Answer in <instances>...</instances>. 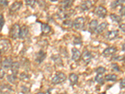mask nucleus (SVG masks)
I'll return each instance as SVG.
<instances>
[{"label":"nucleus","instance_id":"nucleus-7","mask_svg":"<svg viewBox=\"0 0 125 94\" xmlns=\"http://www.w3.org/2000/svg\"><path fill=\"white\" fill-rule=\"evenodd\" d=\"M93 55L91 51H88V50H85L83 51V54L81 55V59H82L83 61L86 63V64H88L91 61V59H93Z\"/></svg>","mask_w":125,"mask_h":94},{"label":"nucleus","instance_id":"nucleus-23","mask_svg":"<svg viewBox=\"0 0 125 94\" xmlns=\"http://www.w3.org/2000/svg\"><path fill=\"white\" fill-rule=\"evenodd\" d=\"M109 17L113 22H115L116 23H119L122 22V18L120 16H118L116 14H114V13L110 14Z\"/></svg>","mask_w":125,"mask_h":94},{"label":"nucleus","instance_id":"nucleus-3","mask_svg":"<svg viewBox=\"0 0 125 94\" xmlns=\"http://www.w3.org/2000/svg\"><path fill=\"white\" fill-rule=\"evenodd\" d=\"M107 13H108V12H107L106 9L104 6H101V5L96 6L94 10V14L100 18H104L106 16Z\"/></svg>","mask_w":125,"mask_h":94},{"label":"nucleus","instance_id":"nucleus-1","mask_svg":"<svg viewBox=\"0 0 125 94\" xmlns=\"http://www.w3.org/2000/svg\"><path fill=\"white\" fill-rule=\"evenodd\" d=\"M66 75L64 74V73L61 72V71H57L54 77H53V78L51 79V83L53 85L60 84L61 83L66 81Z\"/></svg>","mask_w":125,"mask_h":94},{"label":"nucleus","instance_id":"nucleus-2","mask_svg":"<svg viewBox=\"0 0 125 94\" xmlns=\"http://www.w3.org/2000/svg\"><path fill=\"white\" fill-rule=\"evenodd\" d=\"M20 26L18 23H15L12 26L10 30V36L13 40H16L18 38H19V35H20Z\"/></svg>","mask_w":125,"mask_h":94},{"label":"nucleus","instance_id":"nucleus-38","mask_svg":"<svg viewBox=\"0 0 125 94\" xmlns=\"http://www.w3.org/2000/svg\"><path fill=\"white\" fill-rule=\"evenodd\" d=\"M119 13L121 16H125V6H122L121 8L119 10Z\"/></svg>","mask_w":125,"mask_h":94},{"label":"nucleus","instance_id":"nucleus-19","mask_svg":"<svg viewBox=\"0 0 125 94\" xmlns=\"http://www.w3.org/2000/svg\"><path fill=\"white\" fill-rule=\"evenodd\" d=\"M98 26V22L96 20H91V22L89 23V30L90 32L93 33L95 31Z\"/></svg>","mask_w":125,"mask_h":94},{"label":"nucleus","instance_id":"nucleus-30","mask_svg":"<svg viewBox=\"0 0 125 94\" xmlns=\"http://www.w3.org/2000/svg\"><path fill=\"white\" fill-rule=\"evenodd\" d=\"M125 59V56H114L112 58L113 60H115V61H121L123 60H124Z\"/></svg>","mask_w":125,"mask_h":94},{"label":"nucleus","instance_id":"nucleus-22","mask_svg":"<svg viewBox=\"0 0 125 94\" xmlns=\"http://www.w3.org/2000/svg\"><path fill=\"white\" fill-rule=\"evenodd\" d=\"M108 24L106 22H104V23H101V24H99L98 26V28L96 30L95 32L97 33V34H100L104 31V30H106L107 27H108Z\"/></svg>","mask_w":125,"mask_h":94},{"label":"nucleus","instance_id":"nucleus-13","mask_svg":"<svg viewBox=\"0 0 125 94\" xmlns=\"http://www.w3.org/2000/svg\"><path fill=\"white\" fill-rule=\"evenodd\" d=\"M73 3H74V1H71V0H70V1H67V0L62 1L60 3V9H61V10H65L66 9L70 8L73 5Z\"/></svg>","mask_w":125,"mask_h":94},{"label":"nucleus","instance_id":"nucleus-32","mask_svg":"<svg viewBox=\"0 0 125 94\" xmlns=\"http://www.w3.org/2000/svg\"><path fill=\"white\" fill-rule=\"evenodd\" d=\"M111 68L113 70L115 71H120V68H119V65L116 63H111Z\"/></svg>","mask_w":125,"mask_h":94},{"label":"nucleus","instance_id":"nucleus-6","mask_svg":"<svg viewBox=\"0 0 125 94\" xmlns=\"http://www.w3.org/2000/svg\"><path fill=\"white\" fill-rule=\"evenodd\" d=\"M46 58V53H45L43 50H40L35 54L34 61L38 64H41L45 60Z\"/></svg>","mask_w":125,"mask_h":94},{"label":"nucleus","instance_id":"nucleus-39","mask_svg":"<svg viewBox=\"0 0 125 94\" xmlns=\"http://www.w3.org/2000/svg\"><path fill=\"white\" fill-rule=\"evenodd\" d=\"M21 88H22V92H23L24 94H28V93L29 92V88H28L27 87L23 86Z\"/></svg>","mask_w":125,"mask_h":94},{"label":"nucleus","instance_id":"nucleus-12","mask_svg":"<svg viewBox=\"0 0 125 94\" xmlns=\"http://www.w3.org/2000/svg\"><path fill=\"white\" fill-rule=\"evenodd\" d=\"M72 52V57L71 59L74 61H78L81 58V54L80 50L76 48H73L71 50Z\"/></svg>","mask_w":125,"mask_h":94},{"label":"nucleus","instance_id":"nucleus-9","mask_svg":"<svg viewBox=\"0 0 125 94\" xmlns=\"http://www.w3.org/2000/svg\"><path fill=\"white\" fill-rule=\"evenodd\" d=\"M23 5V3L20 1H15L10 6V13L13 14L16 12H18L20 8H21Z\"/></svg>","mask_w":125,"mask_h":94},{"label":"nucleus","instance_id":"nucleus-24","mask_svg":"<svg viewBox=\"0 0 125 94\" xmlns=\"http://www.w3.org/2000/svg\"><path fill=\"white\" fill-rule=\"evenodd\" d=\"M104 79L106 82H115L117 79V75L115 74L106 75Z\"/></svg>","mask_w":125,"mask_h":94},{"label":"nucleus","instance_id":"nucleus-15","mask_svg":"<svg viewBox=\"0 0 125 94\" xmlns=\"http://www.w3.org/2000/svg\"><path fill=\"white\" fill-rule=\"evenodd\" d=\"M10 41L7 40H1V53H5L8 50L10 47Z\"/></svg>","mask_w":125,"mask_h":94},{"label":"nucleus","instance_id":"nucleus-29","mask_svg":"<svg viewBox=\"0 0 125 94\" xmlns=\"http://www.w3.org/2000/svg\"><path fill=\"white\" fill-rule=\"evenodd\" d=\"M36 3V1H32V0H28V1H25V4L27 6H30L31 8H34L35 3Z\"/></svg>","mask_w":125,"mask_h":94},{"label":"nucleus","instance_id":"nucleus-44","mask_svg":"<svg viewBox=\"0 0 125 94\" xmlns=\"http://www.w3.org/2000/svg\"><path fill=\"white\" fill-rule=\"evenodd\" d=\"M45 94L43 92H39V93H37V94Z\"/></svg>","mask_w":125,"mask_h":94},{"label":"nucleus","instance_id":"nucleus-28","mask_svg":"<svg viewBox=\"0 0 125 94\" xmlns=\"http://www.w3.org/2000/svg\"><path fill=\"white\" fill-rule=\"evenodd\" d=\"M94 80H95L98 83L101 85H103L104 84V79L102 77H100V75H97L95 77V78H94Z\"/></svg>","mask_w":125,"mask_h":94},{"label":"nucleus","instance_id":"nucleus-45","mask_svg":"<svg viewBox=\"0 0 125 94\" xmlns=\"http://www.w3.org/2000/svg\"><path fill=\"white\" fill-rule=\"evenodd\" d=\"M99 94H106V92H101V93H100Z\"/></svg>","mask_w":125,"mask_h":94},{"label":"nucleus","instance_id":"nucleus-37","mask_svg":"<svg viewBox=\"0 0 125 94\" xmlns=\"http://www.w3.org/2000/svg\"><path fill=\"white\" fill-rule=\"evenodd\" d=\"M0 4H1V6H3V7H6L8 5V1H6V0H1L0 1Z\"/></svg>","mask_w":125,"mask_h":94},{"label":"nucleus","instance_id":"nucleus-16","mask_svg":"<svg viewBox=\"0 0 125 94\" xmlns=\"http://www.w3.org/2000/svg\"><path fill=\"white\" fill-rule=\"evenodd\" d=\"M68 79L70 83V85L73 86L78 83L79 77H78V76L76 74H75L74 73H70L69 75Z\"/></svg>","mask_w":125,"mask_h":94},{"label":"nucleus","instance_id":"nucleus-10","mask_svg":"<svg viewBox=\"0 0 125 94\" xmlns=\"http://www.w3.org/2000/svg\"><path fill=\"white\" fill-rule=\"evenodd\" d=\"M29 33V28L27 26L23 25L20 28V35H19V38L23 40L27 37Z\"/></svg>","mask_w":125,"mask_h":94},{"label":"nucleus","instance_id":"nucleus-35","mask_svg":"<svg viewBox=\"0 0 125 94\" xmlns=\"http://www.w3.org/2000/svg\"><path fill=\"white\" fill-rule=\"evenodd\" d=\"M74 45H81L82 44V40L81 37H74V41H73Z\"/></svg>","mask_w":125,"mask_h":94},{"label":"nucleus","instance_id":"nucleus-40","mask_svg":"<svg viewBox=\"0 0 125 94\" xmlns=\"http://www.w3.org/2000/svg\"><path fill=\"white\" fill-rule=\"evenodd\" d=\"M119 28L123 32H125V23H123V24H120Z\"/></svg>","mask_w":125,"mask_h":94},{"label":"nucleus","instance_id":"nucleus-43","mask_svg":"<svg viewBox=\"0 0 125 94\" xmlns=\"http://www.w3.org/2000/svg\"><path fill=\"white\" fill-rule=\"evenodd\" d=\"M122 51H125V43H123L122 45Z\"/></svg>","mask_w":125,"mask_h":94},{"label":"nucleus","instance_id":"nucleus-14","mask_svg":"<svg viewBox=\"0 0 125 94\" xmlns=\"http://www.w3.org/2000/svg\"><path fill=\"white\" fill-rule=\"evenodd\" d=\"M13 63V60L11 58H6L1 62V67L4 69H11Z\"/></svg>","mask_w":125,"mask_h":94},{"label":"nucleus","instance_id":"nucleus-26","mask_svg":"<svg viewBox=\"0 0 125 94\" xmlns=\"http://www.w3.org/2000/svg\"><path fill=\"white\" fill-rule=\"evenodd\" d=\"M6 78H7V80L9 82L14 84V83H15L16 80H17V77H16V75L11 74V75H7Z\"/></svg>","mask_w":125,"mask_h":94},{"label":"nucleus","instance_id":"nucleus-31","mask_svg":"<svg viewBox=\"0 0 125 94\" xmlns=\"http://www.w3.org/2000/svg\"><path fill=\"white\" fill-rule=\"evenodd\" d=\"M62 24H64L65 26H69V27H72L73 24V22L68 19V20H65V21L62 22Z\"/></svg>","mask_w":125,"mask_h":94},{"label":"nucleus","instance_id":"nucleus-47","mask_svg":"<svg viewBox=\"0 0 125 94\" xmlns=\"http://www.w3.org/2000/svg\"></svg>","mask_w":125,"mask_h":94},{"label":"nucleus","instance_id":"nucleus-27","mask_svg":"<svg viewBox=\"0 0 125 94\" xmlns=\"http://www.w3.org/2000/svg\"><path fill=\"white\" fill-rule=\"evenodd\" d=\"M106 70L104 67H99L98 68L95 69V72L98 75H101L106 72Z\"/></svg>","mask_w":125,"mask_h":94},{"label":"nucleus","instance_id":"nucleus-21","mask_svg":"<svg viewBox=\"0 0 125 94\" xmlns=\"http://www.w3.org/2000/svg\"><path fill=\"white\" fill-rule=\"evenodd\" d=\"M20 63L18 62V61L13 62L11 68V71L12 72V74L17 75L18 73V71H19V69H20Z\"/></svg>","mask_w":125,"mask_h":94},{"label":"nucleus","instance_id":"nucleus-5","mask_svg":"<svg viewBox=\"0 0 125 94\" xmlns=\"http://www.w3.org/2000/svg\"><path fill=\"white\" fill-rule=\"evenodd\" d=\"M119 35V31L118 30H112V31H106L104 34V38L107 40L111 41L113 40L116 38Z\"/></svg>","mask_w":125,"mask_h":94},{"label":"nucleus","instance_id":"nucleus-8","mask_svg":"<svg viewBox=\"0 0 125 94\" xmlns=\"http://www.w3.org/2000/svg\"><path fill=\"white\" fill-rule=\"evenodd\" d=\"M117 48L115 47H109L104 50L102 55L104 57H109V56L113 55L115 53H116Z\"/></svg>","mask_w":125,"mask_h":94},{"label":"nucleus","instance_id":"nucleus-46","mask_svg":"<svg viewBox=\"0 0 125 94\" xmlns=\"http://www.w3.org/2000/svg\"><path fill=\"white\" fill-rule=\"evenodd\" d=\"M50 1H52V2H56L57 0H50Z\"/></svg>","mask_w":125,"mask_h":94},{"label":"nucleus","instance_id":"nucleus-25","mask_svg":"<svg viewBox=\"0 0 125 94\" xmlns=\"http://www.w3.org/2000/svg\"><path fill=\"white\" fill-rule=\"evenodd\" d=\"M125 3V1H122V0H119V1H114L111 2L110 4V7L112 9H115L118 6H120L121 4Z\"/></svg>","mask_w":125,"mask_h":94},{"label":"nucleus","instance_id":"nucleus-11","mask_svg":"<svg viewBox=\"0 0 125 94\" xmlns=\"http://www.w3.org/2000/svg\"><path fill=\"white\" fill-rule=\"evenodd\" d=\"M92 3L90 1H83L80 5V8L81 12H86L91 9L92 7Z\"/></svg>","mask_w":125,"mask_h":94},{"label":"nucleus","instance_id":"nucleus-33","mask_svg":"<svg viewBox=\"0 0 125 94\" xmlns=\"http://www.w3.org/2000/svg\"><path fill=\"white\" fill-rule=\"evenodd\" d=\"M29 78H30L29 75H28L27 74H26L25 73H21L20 74V79L21 80H22V81L25 80H28Z\"/></svg>","mask_w":125,"mask_h":94},{"label":"nucleus","instance_id":"nucleus-17","mask_svg":"<svg viewBox=\"0 0 125 94\" xmlns=\"http://www.w3.org/2000/svg\"><path fill=\"white\" fill-rule=\"evenodd\" d=\"M41 23V31L42 33L44 35L48 34L51 32V28L48 24L44 23Z\"/></svg>","mask_w":125,"mask_h":94},{"label":"nucleus","instance_id":"nucleus-34","mask_svg":"<svg viewBox=\"0 0 125 94\" xmlns=\"http://www.w3.org/2000/svg\"><path fill=\"white\" fill-rule=\"evenodd\" d=\"M4 23H5V20H4L3 14H1V16H0V29H1V30H2V28H3V26H4Z\"/></svg>","mask_w":125,"mask_h":94},{"label":"nucleus","instance_id":"nucleus-18","mask_svg":"<svg viewBox=\"0 0 125 94\" xmlns=\"http://www.w3.org/2000/svg\"><path fill=\"white\" fill-rule=\"evenodd\" d=\"M12 91V88L10 85L3 84L1 86V94H10Z\"/></svg>","mask_w":125,"mask_h":94},{"label":"nucleus","instance_id":"nucleus-36","mask_svg":"<svg viewBox=\"0 0 125 94\" xmlns=\"http://www.w3.org/2000/svg\"><path fill=\"white\" fill-rule=\"evenodd\" d=\"M119 87L121 89H123L125 88V78L123 79H121L120 83H119Z\"/></svg>","mask_w":125,"mask_h":94},{"label":"nucleus","instance_id":"nucleus-41","mask_svg":"<svg viewBox=\"0 0 125 94\" xmlns=\"http://www.w3.org/2000/svg\"><path fill=\"white\" fill-rule=\"evenodd\" d=\"M4 75H5V73H4V71H3V70H2V69H1V79H3Z\"/></svg>","mask_w":125,"mask_h":94},{"label":"nucleus","instance_id":"nucleus-4","mask_svg":"<svg viewBox=\"0 0 125 94\" xmlns=\"http://www.w3.org/2000/svg\"><path fill=\"white\" fill-rule=\"evenodd\" d=\"M84 18L83 17H78L73 21V28L77 30H83L84 27Z\"/></svg>","mask_w":125,"mask_h":94},{"label":"nucleus","instance_id":"nucleus-20","mask_svg":"<svg viewBox=\"0 0 125 94\" xmlns=\"http://www.w3.org/2000/svg\"><path fill=\"white\" fill-rule=\"evenodd\" d=\"M51 59L54 62L55 64L58 66L62 65V61L61 60V58L59 55H53L51 57Z\"/></svg>","mask_w":125,"mask_h":94},{"label":"nucleus","instance_id":"nucleus-42","mask_svg":"<svg viewBox=\"0 0 125 94\" xmlns=\"http://www.w3.org/2000/svg\"><path fill=\"white\" fill-rule=\"evenodd\" d=\"M53 90V88H50V89H48V90H47V94H51V90Z\"/></svg>","mask_w":125,"mask_h":94}]
</instances>
